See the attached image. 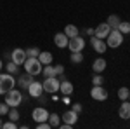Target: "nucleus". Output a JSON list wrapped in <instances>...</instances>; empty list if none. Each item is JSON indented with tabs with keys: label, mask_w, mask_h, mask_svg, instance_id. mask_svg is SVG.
<instances>
[{
	"label": "nucleus",
	"mask_w": 130,
	"mask_h": 129,
	"mask_svg": "<svg viewBox=\"0 0 130 129\" xmlns=\"http://www.w3.org/2000/svg\"><path fill=\"white\" fill-rule=\"evenodd\" d=\"M23 66L26 70V73H30V75H40L42 73V63L38 58H26Z\"/></svg>",
	"instance_id": "f257e3e1"
},
{
	"label": "nucleus",
	"mask_w": 130,
	"mask_h": 129,
	"mask_svg": "<svg viewBox=\"0 0 130 129\" xmlns=\"http://www.w3.org/2000/svg\"><path fill=\"white\" fill-rule=\"evenodd\" d=\"M5 103L9 105V107H19L21 105V101H23V92H21L19 89H9L5 94Z\"/></svg>",
	"instance_id": "f03ea898"
},
{
	"label": "nucleus",
	"mask_w": 130,
	"mask_h": 129,
	"mask_svg": "<svg viewBox=\"0 0 130 129\" xmlns=\"http://www.w3.org/2000/svg\"><path fill=\"white\" fill-rule=\"evenodd\" d=\"M121 42H123V33L120 30H111L109 35L106 37V45L111 47V49H116V47H120Z\"/></svg>",
	"instance_id": "7ed1b4c3"
},
{
	"label": "nucleus",
	"mask_w": 130,
	"mask_h": 129,
	"mask_svg": "<svg viewBox=\"0 0 130 129\" xmlns=\"http://www.w3.org/2000/svg\"><path fill=\"white\" fill-rule=\"evenodd\" d=\"M42 86H43V92L54 94V92H59L61 82H59V79H56V77H45L43 82H42Z\"/></svg>",
	"instance_id": "20e7f679"
},
{
	"label": "nucleus",
	"mask_w": 130,
	"mask_h": 129,
	"mask_svg": "<svg viewBox=\"0 0 130 129\" xmlns=\"http://www.w3.org/2000/svg\"><path fill=\"white\" fill-rule=\"evenodd\" d=\"M14 84H16V80L12 77V73H0V94H5L9 89L14 87Z\"/></svg>",
	"instance_id": "39448f33"
},
{
	"label": "nucleus",
	"mask_w": 130,
	"mask_h": 129,
	"mask_svg": "<svg viewBox=\"0 0 130 129\" xmlns=\"http://www.w3.org/2000/svg\"><path fill=\"white\" fill-rule=\"evenodd\" d=\"M68 47H70L71 52H83V47H85V40H83V37L76 35V37L70 39V42H68Z\"/></svg>",
	"instance_id": "423d86ee"
},
{
	"label": "nucleus",
	"mask_w": 130,
	"mask_h": 129,
	"mask_svg": "<svg viewBox=\"0 0 130 129\" xmlns=\"http://www.w3.org/2000/svg\"><path fill=\"white\" fill-rule=\"evenodd\" d=\"M108 91L104 89L102 86H94L92 89H90V98L95 99V101H106L108 99Z\"/></svg>",
	"instance_id": "0eeeda50"
},
{
	"label": "nucleus",
	"mask_w": 130,
	"mask_h": 129,
	"mask_svg": "<svg viewBox=\"0 0 130 129\" xmlns=\"http://www.w3.org/2000/svg\"><path fill=\"white\" fill-rule=\"evenodd\" d=\"M90 44H92V47H94V51H95L97 54H104V52L108 51V45H106V40L97 39L95 35H92V37H90Z\"/></svg>",
	"instance_id": "6e6552de"
},
{
	"label": "nucleus",
	"mask_w": 130,
	"mask_h": 129,
	"mask_svg": "<svg viewBox=\"0 0 130 129\" xmlns=\"http://www.w3.org/2000/svg\"><path fill=\"white\" fill-rule=\"evenodd\" d=\"M28 94H30L31 98H40L42 94H43V86H42V82H37V80H33L30 86H28Z\"/></svg>",
	"instance_id": "1a4fd4ad"
},
{
	"label": "nucleus",
	"mask_w": 130,
	"mask_h": 129,
	"mask_svg": "<svg viewBox=\"0 0 130 129\" xmlns=\"http://www.w3.org/2000/svg\"><path fill=\"white\" fill-rule=\"evenodd\" d=\"M109 31H111V26L108 25V23H99L97 28H94V35H95L97 39L106 40V37L109 35Z\"/></svg>",
	"instance_id": "9d476101"
},
{
	"label": "nucleus",
	"mask_w": 130,
	"mask_h": 129,
	"mask_svg": "<svg viewBox=\"0 0 130 129\" xmlns=\"http://www.w3.org/2000/svg\"><path fill=\"white\" fill-rule=\"evenodd\" d=\"M31 117H33L35 122H45V120H49V112H47V108H43V107H37V108L33 110Z\"/></svg>",
	"instance_id": "9b49d317"
},
{
	"label": "nucleus",
	"mask_w": 130,
	"mask_h": 129,
	"mask_svg": "<svg viewBox=\"0 0 130 129\" xmlns=\"http://www.w3.org/2000/svg\"><path fill=\"white\" fill-rule=\"evenodd\" d=\"M10 60L14 61V63H16V65H24V61H26V51L24 49H19V47H18V49H14L12 51V54H10Z\"/></svg>",
	"instance_id": "f8f14e48"
},
{
	"label": "nucleus",
	"mask_w": 130,
	"mask_h": 129,
	"mask_svg": "<svg viewBox=\"0 0 130 129\" xmlns=\"http://www.w3.org/2000/svg\"><path fill=\"white\" fill-rule=\"evenodd\" d=\"M68 35L64 33V31H59V33H56L54 35V44H56V47H59V49H66L68 47Z\"/></svg>",
	"instance_id": "ddd939ff"
},
{
	"label": "nucleus",
	"mask_w": 130,
	"mask_h": 129,
	"mask_svg": "<svg viewBox=\"0 0 130 129\" xmlns=\"http://www.w3.org/2000/svg\"><path fill=\"white\" fill-rule=\"evenodd\" d=\"M118 117L123 120H130V101L128 99L121 101L120 108H118Z\"/></svg>",
	"instance_id": "4468645a"
},
{
	"label": "nucleus",
	"mask_w": 130,
	"mask_h": 129,
	"mask_svg": "<svg viewBox=\"0 0 130 129\" xmlns=\"http://www.w3.org/2000/svg\"><path fill=\"white\" fill-rule=\"evenodd\" d=\"M78 115H80V113H76L75 110L70 108L68 112H64V113L61 115V119L64 120V122H68V124H73V126H75V124H76V120H78Z\"/></svg>",
	"instance_id": "2eb2a0df"
},
{
	"label": "nucleus",
	"mask_w": 130,
	"mask_h": 129,
	"mask_svg": "<svg viewBox=\"0 0 130 129\" xmlns=\"http://www.w3.org/2000/svg\"><path fill=\"white\" fill-rule=\"evenodd\" d=\"M35 80V75H30V73H26V75H21L19 79H18V86H19L21 89H28V86H30L31 82Z\"/></svg>",
	"instance_id": "dca6fc26"
},
{
	"label": "nucleus",
	"mask_w": 130,
	"mask_h": 129,
	"mask_svg": "<svg viewBox=\"0 0 130 129\" xmlns=\"http://www.w3.org/2000/svg\"><path fill=\"white\" fill-rule=\"evenodd\" d=\"M106 66H108V63H106L104 58H97V60L92 63V70H94L95 73H102V72L106 70Z\"/></svg>",
	"instance_id": "f3484780"
},
{
	"label": "nucleus",
	"mask_w": 130,
	"mask_h": 129,
	"mask_svg": "<svg viewBox=\"0 0 130 129\" xmlns=\"http://www.w3.org/2000/svg\"><path fill=\"white\" fill-rule=\"evenodd\" d=\"M59 91L64 94V96H71V92H73V84H71L70 80L66 79V80H62L61 82V87H59Z\"/></svg>",
	"instance_id": "a211bd4d"
},
{
	"label": "nucleus",
	"mask_w": 130,
	"mask_h": 129,
	"mask_svg": "<svg viewBox=\"0 0 130 129\" xmlns=\"http://www.w3.org/2000/svg\"><path fill=\"white\" fill-rule=\"evenodd\" d=\"M38 60H40L42 65H52V52H49V51H43L40 54H38Z\"/></svg>",
	"instance_id": "6ab92c4d"
},
{
	"label": "nucleus",
	"mask_w": 130,
	"mask_h": 129,
	"mask_svg": "<svg viewBox=\"0 0 130 129\" xmlns=\"http://www.w3.org/2000/svg\"><path fill=\"white\" fill-rule=\"evenodd\" d=\"M64 33L68 35V39H73V37H76L80 31H78V28H76L75 25H66V26H64Z\"/></svg>",
	"instance_id": "aec40b11"
},
{
	"label": "nucleus",
	"mask_w": 130,
	"mask_h": 129,
	"mask_svg": "<svg viewBox=\"0 0 130 129\" xmlns=\"http://www.w3.org/2000/svg\"><path fill=\"white\" fill-rule=\"evenodd\" d=\"M120 16H116V14H111L109 18H108V21H106V23H108V25H109L111 26V30H116V28H118V25H120Z\"/></svg>",
	"instance_id": "412c9836"
},
{
	"label": "nucleus",
	"mask_w": 130,
	"mask_h": 129,
	"mask_svg": "<svg viewBox=\"0 0 130 129\" xmlns=\"http://www.w3.org/2000/svg\"><path fill=\"white\" fill-rule=\"evenodd\" d=\"M49 124H50V127H59L61 115H57V113H49Z\"/></svg>",
	"instance_id": "4be33fe9"
},
{
	"label": "nucleus",
	"mask_w": 130,
	"mask_h": 129,
	"mask_svg": "<svg viewBox=\"0 0 130 129\" xmlns=\"http://www.w3.org/2000/svg\"><path fill=\"white\" fill-rule=\"evenodd\" d=\"M7 117H9V120H14V122H18L19 120V112H18V107H10L9 112H7Z\"/></svg>",
	"instance_id": "5701e85b"
},
{
	"label": "nucleus",
	"mask_w": 130,
	"mask_h": 129,
	"mask_svg": "<svg viewBox=\"0 0 130 129\" xmlns=\"http://www.w3.org/2000/svg\"><path fill=\"white\" fill-rule=\"evenodd\" d=\"M42 75H43V77H56V70H54L52 65H43Z\"/></svg>",
	"instance_id": "b1692460"
},
{
	"label": "nucleus",
	"mask_w": 130,
	"mask_h": 129,
	"mask_svg": "<svg viewBox=\"0 0 130 129\" xmlns=\"http://www.w3.org/2000/svg\"><path fill=\"white\" fill-rule=\"evenodd\" d=\"M5 68H7V72H9V73H19V65H16L12 60L5 65Z\"/></svg>",
	"instance_id": "393cba45"
},
{
	"label": "nucleus",
	"mask_w": 130,
	"mask_h": 129,
	"mask_svg": "<svg viewBox=\"0 0 130 129\" xmlns=\"http://www.w3.org/2000/svg\"><path fill=\"white\" fill-rule=\"evenodd\" d=\"M128 96H130V89L128 87H120V89H118V98H120L121 101L128 99Z\"/></svg>",
	"instance_id": "a878e982"
},
{
	"label": "nucleus",
	"mask_w": 130,
	"mask_h": 129,
	"mask_svg": "<svg viewBox=\"0 0 130 129\" xmlns=\"http://www.w3.org/2000/svg\"><path fill=\"white\" fill-rule=\"evenodd\" d=\"M71 63H75V65H78L83 61V52H71Z\"/></svg>",
	"instance_id": "bb28decb"
},
{
	"label": "nucleus",
	"mask_w": 130,
	"mask_h": 129,
	"mask_svg": "<svg viewBox=\"0 0 130 129\" xmlns=\"http://www.w3.org/2000/svg\"><path fill=\"white\" fill-rule=\"evenodd\" d=\"M116 30H120L121 33H130V23L128 21H120V25H118Z\"/></svg>",
	"instance_id": "cd10ccee"
},
{
	"label": "nucleus",
	"mask_w": 130,
	"mask_h": 129,
	"mask_svg": "<svg viewBox=\"0 0 130 129\" xmlns=\"http://www.w3.org/2000/svg\"><path fill=\"white\" fill-rule=\"evenodd\" d=\"M38 54H40V49H38V47H30V49H26V58H38Z\"/></svg>",
	"instance_id": "c85d7f7f"
},
{
	"label": "nucleus",
	"mask_w": 130,
	"mask_h": 129,
	"mask_svg": "<svg viewBox=\"0 0 130 129\" xmlns=\"http://www.w3.org/2000/svg\"><path fill=\"white\" fill-rule=\"evenodd\" d=\"M102 84H104V77L99 75V73H95L92 77V86H102Z\"/></svg>",
	"instance_id": "c756f323"
},
{
	"label": "nucleus",
	"mask_w": 130,
	"mask_h": 129,
	"mask_svg": "<svg viewBox=\"0 0 130 129\" xmlns=\"http://www.w3.org/2000/svg\"><path fill=\"white\" fill-rule=\"evenodd\" d=\"M18 126H16V122L14 120H9V122H4L2 124V129H16Z\"/></svg>",
	"instance_id": "7c9ffc66"
},
{
	"label": "nucleus",
	"mask_w": 130,
	"mask_h": 129,
	"mask_svg": "<svg viewBox=\"0 0 130 129\" xmlns=\"http://www.w3.org/2000/svg\"><path fill=\"white\" fill-rule=\"evenodd\" d=\"M9 105L4 101V103H0V115H7V112H9Z\"/></svg>",
	"instance_id": "2f4dec72"
},
{
	"label": "nucleus",
	"mask_w": 130,
	"mask_h": 129,
	"mask_svg": "<svg viewBox=\"0 0 130 129\" xmlns=\"http://www.w3.org/2000/svg\"><path fill=\"white\" fill-rule=\"evenodd\" d=\"M37 127L38 129H50V124H49V120H45V122H37Z\"/></svg>",
	"instance_id": "473e14b6"
},
{
	"label": "nucleus",
	"mask_w": 130,
	"mask_h": 129,
	"mask_svg": "<svg viewBox=\"0 0 130 129\" xmlns=\"http://www.w3.org/2000/svg\"><path fill=\"white\" fill-rule=\"evenodd\" d=\"M71 110H75L76 113H80L82 110H83V107H82L80 103H73V105H71Z\"/></svg>",
	"instance_id": "72a5a7b5"
},
{
	"label": "nucleus",
	"mask_w": 130,
	"mask_h": 129,
	"mask_svg": "<svg viewBox=\"0 0 130 129\" xmlns=\"http://www.w3.org/2000/svg\"><path fill=\"white\" fill-rule=\"evenodd\" d=\"M54 70H56V77H57V75H61V73H64V66H62V65H56V66H54Z\"/></svg>",
	"instance_id": "f704fd0d"
},
{
	"label": "nucleus",
	"mask_w": 130,
	"mask_h": 129,
	"mask_svg": "<svg viewBox=\"0 0 130 129\" xmlns=\"http://www.w3.org/2000/svg\"><path fill=\"white\" fill-rule=\"evenodd\" d=\"M62 103H64V105H70V103H71L70 96H64V98H62Z\"/></svg>",
	"instance_id": "c9c22d12"
},
{
	"label": "nucleus",
	"mask_w": 130,
	"mask_h": 129,
	"mask_svg": "<svg viewBox=\"0 0 130 129\" xmlns=\"http://www.w3.org/2000/svg\"><path fill=\"white\" fill-rule=\"evenodd\" d=\"M85 33H87V35H90V37H92V35H94V28H87V30H85Z\"/></svg>",
	"instance_id": "e433bc0d"
},
{
	"label": "nucleus",
	"mask_w": 130,
	"mask_h": 129,
	"mask_svg": "<svg viewBox=\"0 0 130 129\" xmlns=\"http://www.w3.org/2000/svg\"><path fill=\"white\" fill-rule=\"evenodd\" d=\"M2 124H4V122H2V115H0V129H2Z\"/></svg>",
	"instance_id": "4c0bfd02"
},
{
	"label": "nucleus",
	"mask_w": 130,
	"mask_h": 129,
	"mask_svg": "<svg viewBox=\"0 0 130 129\" xmlns=\"http://www.w3.org/2000/svg\"><path fill=\"white\" fill-rule=\"evenodd\" d=\"M2 66H4V63H2V61H0V70H2Z\"/></svg>",
	"instance_id": "58836bf2"
},
{
	"label": "nucleus",
	"mask_w": 130,
	"mask_h": 129,
	"mask_svg": "<svg viewBox=\"0 0 130 129\" xmlns=\"http://www.w3.org/2000/svg\"><path fill=\"white\" fill-rule=\"evenodd\" d=\"M128 101H130V96H128Z\"/></svg>",
	"instance_id": "ea45409f"
}]
</instances>
